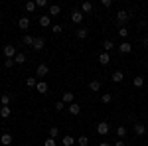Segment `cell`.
Returning a JSON list of instances; mask_svg holds the SVG:
<instances>
[{
  "mask_svg": "<svg viewBox=\"0 0 148 146\" xmlns=\"http://www.w3.org/2000/svg\"><path fill=\"white\" fill-rule=\"evenodd\" d=\"M128 20H130V14H128L126 10H119V12H116V26H119V28L126 26Z\"/></svg>",
  "mask_w": 148,
  "mask_h": 146,
  "instance_id": "1",
  "label": "cell"
},
{
  "mask_svg": "<svg viewBox=\"0 0 148 146\" xmlns=\"http://www.w3.org/2000/svg\"><path fill=\"white\" fill-rule=\"evenodd\" d=\"M47 73H49L47 65H46V63H40V65H38V69H36V75H38V77L42 79V77H46Z\"/></svg>",
  "mask_w": 148,
  "mask_h": 146,
  "instance_id": "2",
  "label": "cell"
},
{
  "mask_svg": "<svg viewBox=\"0 0 148 146\" xmlns=\"http://www.w3.org/2000/svg\"><path fill=\"white\" fill-rule=\"evenodd\" d=\"M16 53H18V51H16L14 45H6V47H4V56H6V59H14Z\"/></svg>",
  "mask_w": 148,
  "mask_h": 146,
  "instance_id": "3",
  "label": "cell"
},
{
  "mask_svg": "<svg viewBox=\"0 0 148 146\" xmlns=\"http://www.w3.org/2000/svg\"><path fill=\"white\" fill-rule=\"evenodd\" d=\"M97 132H99V136H105V134H109V123H99L97 124Z\"/></svg>",
  "mask_w": 148,
  "mask_h": 146,
  "instance_id": "4",
  "label": "cell"
},
{
  "mask_svg": "<svg viewBox=\"0 0 148 146\" xmlns=\"http://www.w3.org/2000/svg\"><path fill=\"white\" fill-rule=\"evenodd\" d=\"M119 51H121V53H130V51H132V44H130V42H123V44L119 45Z\"/></svg>",
  "mask_w": 148,
  "mask_h": 146,
  "instance_id": "5",
  "label": "cell"
},
{
  "mask_svg": "<svg viewBox=\"0 0 148 146\" xmlns=\"http://www.w3.org/2000/svg\"><path fill=\"white\" fill-rule=\"evenodd\" d=\"M83 16H85V14H83L81 10H73V12H71V20H73L75 24H81V22H83Z\"/></svg>",
  "mask_w": 148,
  "mask_h": 146,
  "instance_id": "6",
  "label": "cell"
},
{
  "mask_svg": "<svg viewBox=\"0 0 148 146\" xmlns=\"http://www.w3.org/2000/svg\"><path fill=\"white\" fill-rule=\"evenodd\" d=\"M73 99H75V95H73L71 91H65V93L61 95V101L65 103V105H71V103H73Z\"/></svg>",
  "mask_w": 148,
  "mask_h": 146,
  "instance_id": "7",
  "label": "cell"
},
{
  "mask_svg": "<svg viewBox=\"0 0 148 146\" xmlns=\"http://www.w3.org/2000/svg\"><path fill=\"white\" fill-rule=\"evenodd\" d=\"M0 144L2 146H10L12 144V134L10 132H4V134L0 136Z\"/></svg>",
  "mask_w": 148,
  "mask_h": 146,
  "instance_id": "8",
  "label": "cell"
},
{
  "mask_svg": "<svg viewBox=\"0 0 148 146\" xmlns=\"http://www.w3.org/2000/svg\"><path fill=\"white\" fill-rule=\"evenodd\" d=\"M61 144H63V146H73V144H77V140H75L71 134H67V136L61 138Z\"/></svg>",
  "mask_w": 148,
  "mask_h": 146,
  "instance_id": "9",
  "label": "cell"
},
{
  "mask_svg": "<svg viewBox=\"0 0 148 146\" xmlns=\"http://www.w3.org/2000/svg\"><path fill=\"white\" fill-rule=\"evenodd\" d=\"M18 26H20V30H28V28H30V18H28V16H22V18L18 20Z\"/></svg>",
  "mask_w": 148,
  "mask_h": 146,
  "instance_id": "10",
  "label": "cell"
},
{
  "mask_svg": "<svg viewBox=\"0 0 148 146\" xmlns=\"http://www.w3.org/2000/svg\"><path fill=\"white\" fill-rule=\"evenodd\" d=\"M79 10L83 12V14H89V12H93V4L89 2V0H85V2L81 4V8H79Z\"/></svg>",
  "mask_w": 148,
  "mask_h": 146,
  "instance_id": "11",
  "label": "cell"
},
{
  "mask_svg": "<svg viewBox=\"0 0 148 146\" xmlns=\"http://www.w3.org/2000/svg\"><path fill=\"white\" fill-rule=\"evenodd\" d=\"M44 45H46V40H44V38H36V40H34V45H32V47L40 51V49H44Z\"/></svg>",
  "mask_w": 148,
  "mask_h": 146,
  "instance_id": "12",
  "label": "cell"
},
{
  "mask_svg": "<svg viewBox=\"0 0 148 146\" xmlns=\"http://www.w3.org/2000/svg\"><path fill=\"white\" fill-rule=\"evenodd\" d=\"M109 61H111L109 53H107V51H101V53H99V63H101V65H109Z\"/></svg>",
  "mask_w": 148,
  "mask_h": 146,
  "instance_id": "13",
  "label": "cell"
},
{
  "mask_svg": "<svg viewBox=\"0 0 148 146\" xmlns=\"http://www.w3.org/2000/svg\"><path fill=\"white\" fill-rule=\"evenodd\" d=\"M79 112H81V107L77 105V103H71V105H69V114H73V117H77Z\"/></svg>",
  "mask_w": 148,
  "mask_h": 146,
  "instance_id": "14",
  "label": "cell"
},
{
  "mask_svg": "<svg viewBox=\"0 0 148 146\" xmlns=\"http://www.w3.org/2000/svg\"><path fill=\"white\" fill-rule=\"evenodd\" d=\"M36 89H38V93H42V95H46V93H47V83H46V81H38V85H36Z\"/></svg>",
  "mask_w": 148,
  "mask_h": 146,
  "instance_id": "15",
  "label": "cell"
},
{
  "mask_svg": "<svg viewBox=\"0 0 148 146\" xmlns=\"http://www.w3.org/2000/svg\"><path fill=\"white\" fill-rule=\"evenodd\" d=\"M134 132H136L138 136H142L144 132H146V126H144L142 123H134Z\"/></svg>",
  "mask_w": 148,
  "mask_h": 146,
  "instance_id": "16",
  "label": "cell"
},
{
  "mask_svg": "<svg viewBox=\"0 0 148 146\" xmlns=\"http://www.w3.org/2000/svg\"><path fill=\"white\" fill-rule=\"evenodd\" d=\"M113 47H114L113 40H105V42H103V51H107V53H109V51H111Z\"/></svg>",
  "mask_w": 148,
  "mask_h": 146,
  "instance_id": "17",
  "label": "cell"
},
{
  "mask_svg": "<svg viewBox=\"0 0 148 146\" xmlns=\"http://www.w3.org/2000/svg\"><path fill=\"white\" fill-rule=\"evenodd\" d=\"M12 99H14L12 95H2V97H0V105H2V107H8Z\"/></svg>",
  "mask_w": 148,
  "mask_h": 146,
  "instance_id": "18",
  "label": "cell"
},
{
  "mask_svg": "<svg viewBox=\"0 0 148 146\" xmlns=\"http://www.w3.org/2000/svg\"><path fill=\"white\" fill-rule=\"evenodd\" d=\"M89 89L91 91H101V81H99V79H93L91 83H89Z\"/></svg>",
  "mask_w": 148,
  "mask_h": 146,
  "instance_id": "19",
  "label": "cell"
},
{
  "mask_svg": "<svg viewBox=\"0 0 148 146\" xmlns=\"http://www.w3.org/2000/svg\"><path fill=\"white\" fill-rule=\"evenodd\" d=\"M49 24H51V18L49 16H40V26L42 28H47Z\"/></svg>",
  "mask_w": 148,
  "mask_h": 146,
  "instance_id": "20",
  "label": "cell"
},
{
  "mask_svg": "<svg viewBox=\"0 0 148 146\" xmlns=\"http://www.w3.org/2000/svg\"><path fill=\"white\" fill-rule=\"evenodd\" d=\"M87 34H89V32H87V28H79V30H75V36H77L79 40H85Z\"/></svg>",
  "mask_w": 148,
  "mask_h": 146,
  "instance_id": "21",
  "label": "cell"
},
{
  "mask_svg": "<svg viewBox=\"0 0 148 146\" xmlns=\"http://www.w3.org/2000/svg\"><path fill=\"white\" fill-rule=\"evenodd\" d=\"M123 79H125V73H123V71H114L113 73V81L114 83H121Z\"/></svg>",
  "mask_w": 148,
  "mask_h": 146,
  "instance_id": "22",
  "label": "cell"
},
{
  "mask_svg": "<svg viewBox=\"0 0 148 146\" xmlns=\"http://www.w3.org/2000/svg\"><path fill=\"white\" fill-rule=\"evenodd\" d=\"M61 12V6H57V4H51L49 6V16H57Z\"/></svg>",
  "mask_w": 148,
  "mask_h": 146,
  "instance_id": "23",
  "label": "cell"
},
{
  "mask_svg": "<svg viewBox=\"0 0 148 146\" xmlns=\"http://www.w3.org/2000/svg\"><path fill=\"white\" fill-rule=\"evenodd\" d=\"M10 114H12V109H10V107H2V112H0V117H2V119H8Z\"/></svg>",
  "mask_w": 148,
  "mask_h": 146,
  "instance_id": "24",
  "label": "cell"
},
{
  "mask_svg": "<svg viewBox=\"0 0 148 146\" xmlns=\"http://www.w3.org/2000/svg\"><path fill=\"white\" fill-rule=\"evenodd\" d=\"M24 8H26V12H34L36 10V2H34V0L26 2V4H24Z\"/></svg>",
  "mask_w": 148,
  "mask_h": 146,
  "instance_id": "25",
  "label": "cell"
},
{
  "mask_svg": "<svg viewBox=\"0 0 148 146\" xmlns=\"http://www.w3.org/2000/svg\"><path fill=\"white\" fill-rule=\"evenodd\" d=\"M24 61H26V56H24L22 51H18L16 57H14V63H24Z\"/></svg>",
  "mask_w": 148,
  "mask_h": 146,
  "instance_id": "26",
  "label": "cell"
},
{
  "mask_svg": "<svg viewBox=\"0 0 148 146\" xmlns=\"http://www.w3.org/2000/svg\"><path fill=\"white\" fill-rule=\"evenodd\" d=\"M116 136H119V138H125L126 136V126H116Z\"/></svg>",
  "mask_w": 148,
  "mask_h": 146,
  "instance_id": "27",
  "label": "cell"
},
{
  "mask_svg": "<svg viewBox=\"0 0 148 146\" xmlns=\"http://www.w3.org/2000/svg\"><path fill=\"white\" fill-rule=\"evenodd\" d=\"M34 40H36V38H34V36H30V34L24 36V44H26V45H34Z\"/></svg>",
  "mask_w": 148,
  "mask_h": 146,
  "instance_id": "28",
  "label": "cell"
},
{
  "mask_svg": "<svg viewBox=\"0 0 148 146\" xmlns=\"http://www.w3.org/2000/svg\"><path fill=\"white\" fill-rule=\"evenodd\" d=\"M101 101L105 103V105H109V103L113 101V95H111V93H105V95H101Z\"/></svg>",
  "mask_w": 148,
  "mask_h": 146,
  "instance_id": "29",
  "label": "cell"
},
{
  "mask_svg": "<svg viewBox=\"0 0 148 146\" xmlns=\"http://www.w3.org/2000/svg\"><path fill=\"white\" fill-rule=\"evenodd\" d=\"M77 144L79 146H89V138H87V136H79V138H77Z\"/></svg>",
  "mask_w": 148,
  "mask_h": 146,
  "instance_id": "30",
  "label": "cell"
},
{
  "mask_svg": "<svg viewBox=\"0 0 148 146\" xmlns=\"http://www.w3.org/2000/svg\"><path fill=\"white\" fill-rule=\"evenodd\" d=\"M57 136H59V128L57 126H51L49 128V138H57Z\"/></svg>",
  "mask_w": 148,
  "mask_h": 146,
  "instance_id": "31",
  "label": "cell"
},
{
  "mask_svg": "<svg viewBox=\"0 0 148 146\" xmlns=\"http://www.w3.org/2000/svg\"><path fill=\"white\" fill-rule=\"evenodd\" d=\"M132 83H134V87H142V85H144V77H140V75H138V77H134Z\"/></svg>",
  "mask_w": 148,
  "mask_h": 146,
  "instance_id": "32",
  "label": "cell"
},
{
  "mask_svg": "<svg viewBox=\"0 0 148 146\" xmlns=\"http://www.w3.org/2000/svg\"><path fill=\"white\" fill-rule=\"evenodd\" d=\"M119 36H121V38H128V28H126V26L119 28Z\"/></svg>",
  "mask_w": 148,
  "mask_h": 146,
  "instance_id": "33",
  "label": "cell"
},
{
  "mask_svg": "<svg viewBox=\"0 0 148 146\" xmlns=\"http://www.w3.org/2000/svg\"><path fill=\"white\" fill-rule=\"evenodd\" d=\"M26 85H28V87H36V85H38L36 77H28V79H26Z\"/></svg>",
  "mask_w": 148,
  "mask_h": 146,
  "instance_id": "34",
  "label": "cell"
},
{
  "mask_svg": "<svg viewBox=\"0 0 148 146\" xmlns=\"http://www.w3.org/2000/svg\"><path fill=\"white\" fill-rule=\"evenodd\" d=\"M57 142H56V138H46L44 140V146H56Z\"/></svg>",
  "mask_w": 148,
  "mask_h": 146,
  "instance_id": "35",
  "label": "cell"
},
{
  "mask_svg": "<svg viewBox=\"0 0 148 146\" xmlns=\"http://www.w3.org/2000/svg\"><path fill=\"white\" fill-rule=\"evenodd\" d=\"M14 65H16V63H14V59H6V61H4V67H6V69L14 67Z\"/></svg>",
  "mask_w": 148,
  "mask_h": 146,
  "instance_id": "36",
  "label": "cell"
},
{
  "mask_svg": "<svg viewBox=\"0 0 148 146\" xmlns=\"http://www.w3.org/2000/svg\"><path fill=\"white\" fill-rule=\"evenodd\" d=\"M63 109H65V103H63V101H57L56 103V111H63Z\"/></svg>",
  "mask_w": 148,
  "mask_h": 146,
  "instance_id": "37",
  "label": "cell"
},
{
  "mask_svg": "<svg viewBox=\"0 0 148 146\" xmlns=\"http://www.w3.org/2000/svg\"><path fill=\"white\" fill-rule=\"evenodd\" d=\"M36 6H38V8H44V6H47V0H38Z\"/></svg>",
  "mask_w": 148,
  "mask_h": 146,
  "instance_id": "38",
  "label": "cell"
},
{
  "mask_svg": "<svg viewBox=\"0 0 148 146\" xmlns=\"http://www.w3.org/2000/svg\"><path fill=\"white\" fill-rule=\"evenodd\" d=\"M101 4L105 6V8H111V4H113V2H111V0H101Z\"/></svg>",
  "mask_w": 148,
  "mask_h": 146,
  "instance_id": "39",
  "label": "cell"
},
{
  "mask_svg": "<svg viewBox=\"0 0 148 146\" xmlns=\"http://www.w3.org/2000/svg\"><path fill=\"white\" fill-rule=\"evenodd\" d=\"M61 30H63L61 26H53V34H61Z\"/></svg>",
  "mask_w": 148,
  "mask_h": 146,
  "instance_id": "40",
  "label": "cell"
},
{
  "mask_svg": "<svg viewBox=\"0 0 148 146\" xmlns=\"http://www.w3.org/2000/svg\"><path fill=\"white\" fill-rule=\"evenodd\" d=\"M114 146H126V144H125V142H123V140H119V142H116V144H114Z\"/></svg>",
  "mask_w": 148,
  "mask_h": 146,
  "instance_id": "41",
  "label": "cell"
},
{
  "mask_svg": "<svg viewBox=\"0 0 148 146\" xmlns=\"http://www.w3.org/2000/svg\"><path fill=\"white\" fill-rule=\"evenodd\" d=\"M101 146H113V144H109V142H101Z\"/></svg>",
  "mask_w": 148,
  "mask_h": 146,
  "instance_id": "42",
  "label": "cell"
},
{
  "mask_svg": "<svg viewBox=\"0 0 148 146\" xmlns=\"http://www.w3.org/2000/svg\"><path fill=\"white\" fill-rule=\"evenodd\" d=\"M144 44H146V47H148V40H144Z\"/></svg>",
  "mask_w": 148,
  "mask_h": 146,
  "instance_id": "43",
  "label": "cell"
},
{
  "mask_svg": "<svg viewBox=\"0 0 148 146\" xmlns=\"http://www.w3.org/2000/svg\"><path fill=\"white\" fill-rule=\"evenodd\" d=\"M0 112H2V105H0Z\"/></svg>",
  "mask_w": 148,
  "mask_h": 146,
  "instance_id": "44",
  "label": "cell"
},
{
  "mask_svg": "<svg viewBox=\"0 0 148 146\" xmlns=\"http://www.w3.org/2000/svg\"><path fill=\"white\" fill-rule=\"evenodd\" d=\"M22 146H26V144H22Z\"/></svg>",
  "mask_w": 148,
  "mask_h": 146,
  "instance_id": "45",
  "label": "cell"
}]
</instances>
